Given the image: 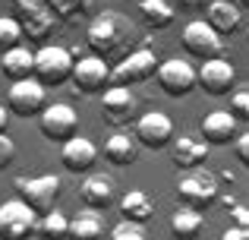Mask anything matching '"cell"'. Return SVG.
<instances>
[{
	"label": "cell",
	"instance_id": "6da1fadb",
	"mask_svg": "<svg viewBox=\"0 0 249 240\" xmlns=\"http://www.w3.org/2000/svg\"><path fill=\"white\" fill-rule=\"evenodd\" d=\"M85 38H89L91 57H101V60L107 63V57H126L129 54L133 25H129V19H123L120 13L107 10V13H98V16L91 19Z\"/></svg>",
	"mask_w": 249,
	"mask_h": 240
},
{
	"label": "cell",
	"instance_id": "7a4b0ae2",
	"mask_svg": "<svg viewBox=\"0 0 249 240\" xmlns=\"http://www.w3.org/2000/svg\"><path fill=\"white\" fill-rule=\"evenodd\" d=\"M218 196H221V177L212 174V171L196 167V171H189L186 177L177 180V199L193 212L212 209V205L218 203Z\"/></svg>",
	"mask_w": 249,
	"mask_h": 240
},
{
	"label": "cell",
	"instance_id": "3957f363",
	"mask_svg": "<svg viewBox=\"0 0 249 240\" xmlns=\"http://www.w3.org/2000/svg\"><path fill=\"white\" fill-rule=\"evenodd\" d=\"M73 51L60 48V44H41L35 51V79L41 82L44 89L48 86H63V82L73 76Z\"/></svg>",
	"mask_w": 249,
	"mask_h": 240
},
{
	"label": "cell",
	"instance_id": "277c9868",
	"mask_svg": "<svg viewBox=\"0 0 249 240\" xmlns=\"http://www.w3.org/2000/svg\"><path fill=\"white\" fill-rule=\"evenodd\" d=\"M38 234V215L22 199L0 203V240H32Z\"/></svg>",
	"mask_w": 249,
	"mask_h": 240
},
{
	"label": "cell",
	"instance_id": "5b68a950",
	"mask_svg": "<svg viewBox=\"0 0 249 240\" xmlns=\"http://www.w3.org/2000/svg\"><path fill=\"white\" fill-rule=\"evenodd\" d=\"M16 193L35 215H48L54 209L57 196H60V177L54 174H41V177H16Z\"/></svg>",
	"mask_w": 249,
	"mask_h": 240
},
{
	"label": "cell",
	"instance_id": "8992f818",
	"mask_svg": "<svg viewBox=\"0 0 249 240\" xmlns=\"http://www.w3.org/2000/svg\"><path fill=\"white\" fill-rule=\"evenodd\" d=\"M155 73H158V57H155V51L139 48V51H129L126 57H120V63L110 70V82L129 89V86H139V82H148Z\"/></svg>",
	"mask_w": 249,
	"mask_h": 240
},
{
	"label": "cell",
	"instance_id": "52a82bcc",
	"mask_svg": "<svg viewBox=\"0 0 249 240\" xmlns=\"http://www.w3.org/2000/svg\"><path fill=\"white\" fill-rule=\"evenodd\" d=\"M38 123H41L44 139L63 146V142L73 139L76 129H79V114H76V108L67 105V101H54V105H44V111L38 114Z\"/></svg>",
	"mask_w": 249,
	"mask_h": 240
},
{
	"label": "cell",
	"instance_id": "ba28073f",
	"mask_svg": "<svg viewBox=\"0 0 249 240\" xmlns=\"http://www.w3.org/2000/svg\"><path fill=\"white\" fill-rule=\"evenodd\" d=\"M48 105V89L32 76V79L13 82L10 92H6V111H13L16 117H35L44 111Z\"/></svg>",
	"mask_w": 249,
	"mask_h": 240
},
{
	"label": "cell",
	"instance_id": "9c48e42d",
	"mask_svg": "<svg viewBox=\"0 0 249 240\" xmlns=\"http://www.w3.org/2000/svg\"><path fill=\"white\" fill-rule=\"evenodd\" d=\"M158 86L161 92L170 95V98H186L196 89V70L186 57H170V60L158 63Z\"/></svg>",
	"mask_w": 249,
	"mask_h": 240
},
{
	"label": "cell",
	"instance_id": "30bf717a",
	"mask_svg": "<svg viewBox=\"0 0 249 240\" xmlns=\"http://www.w3.org/2000/svg\"><path fill=\"white\" fill-rule=\"evenodd\" d=\"M196 86H199L202 92L214 95V98L231 95L233 89H237V70H233V63L224 60V57L205 60L199 70H196Z\"/></svg>",
	"mask_w": 249,
	"mask_h": 240
},
{
	"label": "cell",
	"instance_id": "8fae6325",
	"mask_svg": "<svg viewBox=\"0 0 249 240\" xmlns=\"http://www.w3.org/2000/svg\"><path fill=\"white\" fill-rule=\"evenodd\" d=\"M70 79L82 95H104L110 89V67L101 57H76Z\"/></svg>",
	"mask_w": 249,
	"mask_h": 240
},
{
	"label": "cell",
	"instance_id": "7c38bea8",
	"mask_svg": "<svg viewBox=\"0 0 249 240\" xmlns=\"http://www.w3.org/2000/svg\"><path fill=\"white\" fill-rule=\"evenodd\" d=\"M183 48H186L189 57H199L202 63L221 57V38L212 32V25L205 19H193L183 29Z\"/></svg>",
	"mask_w": 249,
	"mask_h": 240
},
{
	"label": "cell",
	"instance_id": "4fadbf2b",
	"mask_svg": "<svg viewBox=\"0 0 249 240\" xmlns=\"http://www.w3.org/2000/svg\"><path fill=\"white\" fill-rule=\"evenodd\" d=\"M136 142L145 148H167L174 142V120L161 111H148L136 120Z\"/></svg>",
	"mask_w": 249,
	"mask_h": 240
},
{
	"label": "cell",
	"instance_id": "5bb4252c",
	"mask_svg": "<svg viewBox=\"0 0 249 240\" xmlns=\"http://www.w3.org/2000/svg\"><path fill=\"white\" fill-rule=\"evenodd\" d=\"M136 114H139V101H136V95L129 92V89L110 86L107 92L101 95V117L107 120V123L123 127V123L136 120Z\"/></svg>",
	"mask_w": 249,
	"mask_h": 240
},
{
	"label": "cell",
	"instance_id": "9a60e30c",
	"mask_svg": "<svg viewBox=\"0 0 249 240\" xmlns=\"http://www.w3.org/2000/svg\"><path fill=\"white\" fill-rule=\"evenodd\" d=\"M205 22L212 25V32L218 38L237 35L240 25H243V16H240V6L233 0H208L205 3Z\"/></svg>",
	"mask_w": 249,
	"mask_h": 240
},
{
	"label": "cell",
	"instance_id": "2e32d148",
	"mask_svg": "<svg viewBox=\"0 0 249 240\" xmlns=\"http://www.w3.org/2000/svg\"><path fill=\"white\" fill-rule=\"evenodd\" d=\"M60 161L70 174H89L98 161V148H95V142L85 139V136H73V139L63 142Z\"/></svg>",
	"mask_w": 249,
	"mask_h": 240
},
{
	"label": "cell",
	"instance_id": "e0dca14e",
	"mask_svg": "<svg viewBox=\"0 0 249 240\" xmlns=\"http://www.w3.org/2000/svg\"><path fill=\"white\" fill-rule=\"evenodd\" d=\"M114 196H117V184L110 174H89L79 186V199L85 203V209H95V212L107 209L114 203Z\"/></svg>",
	"mask_w": 249,
	"mask_h": 240
},
{
	"label": "cell",
	"instance_id": "ac0fdd59",
	"mask_svg": "<svg viewBox=\"0 0 249 240\" xmlns=\"http://www.w3.org/2000/svg\"><path fill=\"white\" fill-rule=\"evenodd\" d=\"M199 139L205 142V146H227V142L237 139V120L227 111L205 114V117H202V127H199Z\"/></svg>",
	"mask_w": 249,
	"mask_h": 240
},
{
	"label": "cell",
	"instance_id": "d6986e66",
	"mask_svg": "<svg viewBox=\"0 0 249 240\" xmlns=\"http://www.w3.org/2000/svg\"><path fill=\"white\" fill-rule=\"evenodd\" d=\"M0 70L10 82H22V79H32L35 76V51L19 44V48L0 54Z\"/></svg>",
	"mask_w": 249,
	"mask_h": 240
},
{
	"label": "cell",
	"instance_id": "ffe728a7",
	"mask_svg": "<svg viewBox=\"0 0 249 240\" xmlns=\"http://www.w3.org/2000/svg\"><path fill=\"white\" fill-rule=\"evenodd\" d=\"M170 155H174V165L183 171H196L202 167V161L208 158V146L199 136H180V139L170 142Z\"/></svg>",
	"mask_w": 249,
	"mask_h": 240
},
{
	"label": "cell",
	"instance_id": "44dd1931",
	"mask_svg": "<svg viewBox=\"0 0 249 240\" xmlns=\"http://www.w3.org/2000/svg\"><path fill=\"white\" fill-rule=\"evenodd\" d=\"M70 240H104V218L95 209H79L70 218Z\"/></svg>",
	"mask_w": 249,
	"mask_h": 240
},
{
	"label": "cell",
	"instance_id": "7402d4cb",
	"mask_svg": "<svg viewBox=\"0 0 249 240\" xmlns=\"http://www.w3.org/2000/svg\"><path fill=\"white\" fill-rule=\"evenodd\" d=\"M104 158L117 167H126L139 158V142L129 133H110L107 142H104Z\"/></svg>",
	"mask_w": 249,
	"mask_h": 240
},
{
	"label": "cell",
	"instance_id": "603a6c76",
	"mask_svg": "<svg viewBox=\"0 0 249 240\" xmlns=\"http://www.w3.org/2000/svg\"><path fill=\"white\" fill-rule=\"evenodd\" d=\"M120 215H123V222L145 224L148 218L155 215V203L148 199V193H142V190H129L126 196L120 199Z\"/></svg>",
	"mask_w": 249,
	"mask_h": 240
},
{
	"label": "cell",
	"instance_id": "cb8c5ba5",
	"mask_svg": "<svg viewBox=\"0 0 249 240\" xmlns=\"http://www.w3.org/2000/svg\"><path fill=\"white\" fill-rule=\"evenodd\" d=\"M202 224H205L202 212H193V209H186V205H180V209L170 215V231H174L177 240H196L202 234Z\"/></svg>",
	"mask_w": 249,
	"mask_h": 240
},
{
	"label": "cell",
	"instance_id": "d4e9b609",
	"mask_svg": "<svg viewBox=\"0 0 249 240\" xmlns=\"http://www.w3.org/2000/svg\"><path fill=\"white\" fill-rule=\"evenodd\" d=\"M139 16H142V22L148 25V29H167L170 22H174V16H177V10L167 3V0H142L139 3Z\"/></svg>",
	"mask_w": 249,
	"mask_h": 240
},
{
	"label": "cell",
	"instance_id": "484cf974",
	"mask_svg": "<svg viewBox=\"0 0 249 240\" xmlns=\"http://www.w3.org/2000/svg\"><path fill=\"white\" fill-rule=\"evenodd\" d=\"M54 13L51 10H35V13H22V19H19V25H22V35H29L32 41H44V38L51 35V29H54Z\"/></svg>",
	"mask_w": 249,
	"mask_h": 240
},
{
	"label": "cell",
	"instance_id": "4316f807",
	"mask_svg": "<svg viewBox=\"0 0 249 240\" xmlns=\"http://www.w3.org/2000/svg\"><path fill=\"white\" fill-rule=\"evenodd\" d=\"M70 231V218L60 209H51L48 215H38V234L41 240H63Z\"/></svg>",
	"mask_w": 249,
	"mask_h": 240
},
{
	"label": "cell",
	"instance_id": "83f0119b",
	"mask_svg": "<svg viewBox=\"0 0 249 240\" xmlns=\"http://www.w3.org/2000/svg\"><path fill=\"white\" fill-rule=\"evenodd\" d=\"M22 25H19V19L13 16H0V54H6V51L19 48L22 44Z\"/></svg>",
	"mask_w": 249,
	"mask_h": 240
},
{
	"label": "cell",
	"instance_id": "f1b7e54d",
	"mask_svg": "<svg viewBox=\"0 0 249 240\" xmlns=\"http://www.w3.org/2000/svg\"><path fill=\"white\" fill-rule=\"evenodd\" d=\"M85 6H89V0H48V10L54 13V19H63V22L79 19Z\"/></svg>",
	"mask_w": 249,
	"mask_h": 240
},
{
	"label": "cell",
	"instance_id": "f546056e",
	"mask_svg": "<svg viewBox=\"0 0 249 240\" xmlns=\"http://www.w3.org/2000/svg\"><path fill=\"white\" fill-rule=\"evenodd\" d=\"M231 114L233 120H249V86H240L231 92Z\"/></svg>",
	"mask_w": 249,
	"mask_h": 240
},
{
	"label": "cell",
	"instance_id": "4dcf8cb0",
	"mask_svg": "<svg viewBox=\"0 0 249 240\" xmlns=\"http://www.w3.org/2000/svg\"><path fill=\"white\" fill-rule=\"evenodd\" d=\"M107 240H145V231H142V224H133V222H117L114 228H110Z\"/></svg>",
	"mask_w": 249,
	"mask_h": 240
},
{
	"label": "cell",
	"instance_id": "1f68e13d",
	"mask_svg": "<svg viewBox=\"0 0 249 240\" xmlns=\"http://www.w3.org/2000/svg\"><path fill=\"white\" fill-rule=\"evenodd\" d=\"M13 158H16V142H13L6 133H0V171L13 165Z\"/></svg>",
	"mask_w": 249,
	"mask_h": 240
},
{
	"label": "cell",
	"instance_id": "d6a6232c",
	"mask_svg": "<svg viewBox=\"0 0 249 240\" xmlns=\"http://www.w3.org/2000/svg\"><path fill=\"white\" fill-rule=\"evenodd\" d=\"M237 158H240V165L249 171V133H243L237 139Z\"/></svg>",
	"mask_w": 249,
	"mask_h": 240
},
{
	"label": "cell",
	"instance_id": "836d02e7",
	"mask_svg": "<svg viewBox=\"0 0 249 240\" xmlns=\"http://www.w3.org/2000/svg\"><path fill=\"white\" fill-rule=\"evenodd\" d=\"M19 6V13H35V10H48V0H13Z\"/></svg>",
	"mask_w": 249,
	"mask_h": 240
},
{
	"label": "cell",
	"instance_id": "e575fe53",
	"mask_svg": "<svg viewBox=\"0 0 249 240\" xmlns=\"http://www.w3.org/2000/svg\"><path fill=\"white\" fill-rule=\"evenodd\" d=\"M231 218H233L231 224H240V228H249V209H246V205H233V209H231Z\"/></svg>",
	"mask_w": 249,
	"mask_h": 240
},
{
	"label": "cell",
	"instance_id": "d590c367",
	"mask_svg": "<svg viewBox=\"0 0 249 240\" xmlns=\"http://www.w3.org/2000/svg\"><path fill=\"white\" fill-rule=\"evenodd\" d=\"M221 240H249V228H240V224H231V228L221 234Z\"/></svg>",
	"mask_w": 249,
	"mask_h": 240
},
{
	"label": "cell",
	"instance_id": "8d00e7d4",
	"mask_svg": "<svg viewBox=\"0 0 249 240\" xmlns=\"http://www.w3.org/2000/svg\"><path fill=\"white\" fill-rule=\"evenodd\" d=\"M177 3H180V10H202L208 0H177Z\"/></svg>",
	"mask_w": 249,
	"mask_h": 240
},
{
	"label": "cell",
	"instance_id": "74e56055",
	"mask_svg": "<svg viewBox=\"0 0 249 240\" xmlns=\"http://www.w3.org/2000/svg\"><path fill=\"white\" fill-rule=\"evenodd\" d=\"M6 123H10V111L0 105V133H6Z\"/></svg>",
	"mask_w": 249,
	"mask_h": 240
},
{
	"label": "cell",
	"instance_id": "f35d334b",
	"mask_svg": "<svg viewBox=\"0 0 249 240\" xmlns=\"http://www.w3.org/2000/svg\"><path fill=\"white\" fill-rule=\"evenodd\" d=\"M246 41H249V25H246Z\"/></svg>",
	"mask_w": 249,
	"mask_h": 240
},
{
	"label": "cell",
	"instance_id": "ab89813d",
	"mask_svg": "<svg viewBox=\"0 0 249 240\" xmlns=\"http://www.w3.org/2000/svg\"><path fill=\"white\" fill-rule=\"evenodd\" d=\"M243 3H246V6H249V0H243Z\"/></svg>",
	"mask_w": 249,
	"mask_h": 240
}]
</instances>
